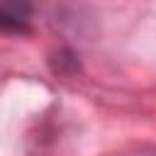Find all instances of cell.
I'll return each mask as SVG.
<instances>
[{
	"label": "cell",
	"mask_w": 156,
	"mask_h": 156,
	"mask_svg": "<svg viewBox=\"0 0 156 156\" xmlns=\"http://www.w3.org/2000/svg\"><path fill=\"white\" fill-rule=\"evenodd\" d=\"M51 66H54V71H56V73L68 76V73H76V71H78V58H76V54H73V51L61 49V51L51 58Z\"/></svg>",
	"instance_id": "6da1fadb"
},
{
	"label": "cell",
	"mask_w": 156,
	"mask_h": 156,
	"mask_svg": "<svg viewBox=\"0 0 156 156\" xmlns=\"http://www.w3.org/2000/svg\"><path fill=\"white\" fill-rule=\"evenodd\" d=\"M0 32L27 34V32H29V24H27V20H20V17H15V15H10L7 10L0 7Z\"/></svg>",
	"instance_id": "7a4b0ae2"
}]
</instances>
